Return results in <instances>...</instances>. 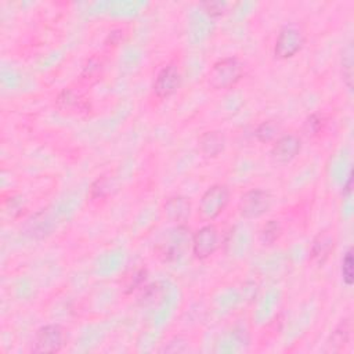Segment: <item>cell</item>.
Returning <instances> with one entry per match:
<instances>
[{"label":"cell","instance_id":"cell-8","mask_svg":"<svg viewBox=\"0 0 354 354\" xmlns=\"http://www.w3.org/2000/svg\"><path fill=\"white\" fill-rule=\"evenodd\" d=\"M181 84V73L173 64L163 66L153 82V93L158 98H167L177 91Z\"/></svg>","mask_w":354,"mask_h":354},{"label":"cell","instance_id":"cell-16","mask_svg":"<svg viewBox=\"0 0 354 354\" xmlns=\"http://www.w3.org/2000/svg\"><path fill=\"white\" fill-rule=\"evenodd\" d=\"M227 6H228L227 3H221V1H206V3H202V7L205 8V11L210 17H218V15L224 14Z\"/></svg>","mask_w":354,"mask_h":354},{"label":"cell","instance_id":"cell-14","mask_svg":"<svg viewBox=\"0 0 354 354\" xmlns=\"http://www.w3.org/2000/svg\"><path fill=\"white\" fill-rule=\"evenodd\" d=\"M343 79L346 80V84L348 88L353 87V47L351 44L347 46V48L343 51Z\"/></svg>","mask_w":354,"mask_h":354},{"label":"cell","instance_id":"cell-11","mask_svg":"<svg viewBox=\"0 0 354 354\" xmlns=\"http://www.w3.org/2000/svg\"><path fill=\"white\" fill-rule=\"evenodd\" d=\"M333 245H335V238L329 231L318 232V235L313 241L311 250H310L313 261L322 264L333 250Z\"/></svg>","mask_w":354,"mask_h":354},{"label":"cell","instance_id":"cell-2","mask_svg":"<svg viewBox=\"0 0 354 354\" xmlns=\"http://www.w3.org/2000/svg\"><path fill=\"white\" fill-rule=\"evenodd\" d=\"M230 202V191L223 184H214L207 188L199 199L198 214L202 220H214Z\"/></svg>","mask_w":354,"mask_h":354},{"label":"cell","instance_id":"cell-12","mask_svg":"<svg viewBox=\"0 0 354 354\" xmlns=\"http://www.w3.org/2000/svg\"><path fill=\"white\" fill-rule=\"evenodd\" d=\"M281 234V224L277 220H268L260 230V241L263 245H272L279 239Z\"/></svg>","mask_w":354,"mask_h":354},{"label":"cell","instance_id":"cell-6","mask_svg":"<svg viewBox=\"0 0 354 354\" xmlns=\"http://www.w3.org/2000/svg\"><path fill=\"white\" fill-rule=\"evenodd\" d=\"M218 248V232L214 225L207 224L199 228L192 236V252L196 259L210 257Z\"/></svg>","mask_w":354,"mask_h":354},{"label":"cell","instance_id":"cell-15","mask_svg":"<svg viewBox=\"0 0 354 354\" xmlns=\"http://www.w3.org/2000/svg\"><path fill=\"white\" fill-rule=\"evenodd\" d=\"M353 250L348 249L347 253L344 254L343 257V261H342V275H343V281L347 286H351L353 285V281H354V271H353Z\"/></svg>","mask_w":354,"mask_h":354},{"label":"cell","instance_id":"cell-3","mask_svg":"<svg viewBox=\"0 0 354 354\" xmlns=\"http://www.w3.org/2000/svg\"><path fill=\"white\" fill-rule=\"evenodd\" d=\"M272 205V196L264 189H250L245 192L239 202L238 210L243 218L253 220L264 216Z\"/></svg>","mask_w":354,"mask_h":354},{"label":"cell","instance_id":"cell-9","mask_svg":"<svg viewBox=\"0 0 354 354\" xmlns=\"http://www.w3.org/2000/svg\"><path fill=\"white\" fill-rule=\"evenodd\" d=\"M163 216L176 224H183L188 220L191 214V201L187 196L176 195L165 201L162 206Z\"/></svg>","mask_w":354,"mask_h":354},{"label":"cell","instance_id":"cell-13","mask_svg":"<svg viewBox=\"0 0 354 354\" xmlns=\"http://www.w3.org/2000/svg\"><path fill=\"white\" fill-rule=\"evenodd\" d=\"M256 137L259 141L261 142H270V141H274L278 138V134H279V124L275 123L274 120H267V122H263L257 126L256 131H254Z\"/></svg>","mask_w":354,"mask_h":354},{"label":"cell","instance_id":"cell-1","mask_svg":"<svg viewBox=\"0 0 354 354\" xmlns=\"http://www.w3.org/2000/svg\"><path fill=\"white\" fill-rule=\"evenodd\" d=\"M243 75V64L235 58H224L217 61L206 75V84L212 90H225L236 84Z\"/></svg>","mask_w":354,"mask_h":354},{"label":"cell","instance_id":"cell-5","mask_svg":"<svg viewBox=\"0 0 354 354\" xmlns=\"http://www.w3.org/2000/svg\"><path fill=\"white\" fill-rule=\"evenodd\" d=\"M65 342V332L57 324L44 325L37 329L35 335V353H57L62 348Z\"/></svg>","mask_w":354,"mask_h":354},{"label":"cell","instance_id":"cell-7","mask_svg":"<svg viewBox=\"0 0 354 354\" xmlns=\"http://www.w3.org/2000/svg\"><path fill=\"white\" fill-rule=\"evenodd\" d=\"M301 149V141L295 134H285L274 141L271 148V159L278 165L292 162Z\"/></svg>","mask_w":354,"mask_h":354},{"label":"cell","instance_id":"cell-4","mask_svg":"<svg viewBox=\"0 0 354 354\" xmlns=\"http://www.w3.org/2000/svg\"><path fill=\"white\" fill-rule=\"evenodd\" d=\"M304 44V36L301 30L296 26H285L279 30L275 46L274 54L279 59H288L296 55Z\"/></svg>","mask_w":354,"mask_h":354},{"label":"cell","instance_id":"cell-10","mask_svg":"<svg viewBox=\"0 0 354 354\" xmlns=\"http://www.w3.org/2000/svg\"><path fill=\"white\" fill-rule=\"evenodd\" d=\"M225 137L221 131L212 130L201 134L198 140V148L205 158H216L224 151Z\"/></svg>","mask_w":354,"mask_h":354}]
</instances>
